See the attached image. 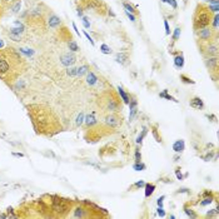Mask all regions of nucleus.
I'll use <instances>...</instances> for the list:
<instances>
[{
  "mask_svg": "<svg viewBox=\"0 0 219 219\" xmlns=\"http://www.w3.org/2000/svg\"><path fill=\"white\" fill-rule=\"evenodd\" d=\"M24 65L25 61L18 49L11 46L0 49V79L8 83L14 81L21 73Z\"/></svg>",
  "mask_w": 219,
  "mask_h": 219,
  "instance_id": "f257e3e1",
  "label": "nucleus"
},
{
  "mask_svg": "<svg viewBox=\"0 0 219 219\" xmlns=\"http://www.w3.org/2000/svg\"><path fill=\"white\" fill-rule=\"evenodd\" d=\"M211 11L209 10L208 6L203 5V4H199L195 9V13H194V18H193V28L194 30H199L201 28H205V26H209L210 25V21H211Z\"/></svg>",
  "mask_w": 219,
  "mask_h": 219,
  "instance_id": "f03ea898",
  "label": "nucleus"
},
{
  "mask_svg": "<svg viewBox=\"0 0 219 219\" xmlns=\"http://www.w3.org/2000/svg\"><path fill=\"white\" fill-rule=\"evenodd\" d=\"M51 199H53L51 200V209H53V211L56 213L60 216L66 215V213L71 208V201L69 199H63V198H59L56 195L51 196Z\"/></svg>",
  "mask_w": 219,
  "mask_h": 219,
  "instance_id": "7ed1b4c3",
  "label": "nucleus"
},
{
  "mask_svg": "<svg viewBox=\"0 0 219 219\" xmlns=\"http://www.w3.org/2000/svg\"><path fill=\"white\" fill-rule=\"evenodd\" d=\"M85 10H93L98 14H105L108 11V8L103 0H80V5Z\"/></svg>",
  "mask_w": 219,
  "mask_h": 219,
  "instance_id": "20e7f679",
  "label": "nucleus"
},
{
  "mask_svg": "<svg viewBox=\"0 0 219 219\" xmlns=\"http://www.w3.org/2000/svg\"><path fill=\"white\" fill-rule=\"evenodd\" d=\"M195 33L201 43H209L213 40V36H214V30L210 26H205L199 30H195Z\"/></svg>",
  "mask_w": 219,
  "mask_h": 219,
  "instance_id": "39448f33",
  "label": "nucleus"
},
{
  "mask_svg": "<svg viewBox=\"0 0 219 219\" xmlns=\"http://www.w3.org/2000/svg\"><path fill=\"white\" fill-rule=\"evenodd\" d=\"M75 61H76V56L70 51L60 55V63L64 66H73L75 64Z\"/></svg>",
  "mask_w": 219,
  "mask_h": 219,
  "instance_id": "423d86ee",
  "label": "nucleus"
},
{
  "mask_svg": "<svg viewBox=\"0 0 219 219\" xmlns=\"http://www.w3.org/2000/svg\"><path fill=\"white\" fill-rule=\"evenodd\" d=\"M25 33V25L20 21V20H15L13 23V26L9 30V34H14V35H21Z\"/></svg>",
  "mask_w": 219,
  "mask_h": 219,
  "instance_id": "0eeeda50",
  "label": "nucleus"
},
{
  "mask_svg": "<svg viewBox=\"0 0 219 219\" xmlns=\"http://www.w3.org/2000/svg\"><path fill=\"white\" fill-rule=\"evenodd\" d=\"M46 23H48V26H49V28L55 29V28H58V26L61 25V19H60L56 14L49 13L48 16H46Z\"/></svg>",
  "mask_w": 219,
  "mask_h": 219,
  "instance_id": "6e6552de",
  "label": "nucleus"
},
{
  "mask_svg": "<svg viewBox=\"0 0 219 219\" xmlns=\"http://www.w3.org/2000/svg\"><path fill=\"white\" fill-rule=\"evenodd\" d=\"M203 53L206 55V56H216L218 55V45L216 43H206L205 48L203 49Z\"/></svg>",
  "mask_w": 219,
  "mask_h": 219,
  "instance_id": "1a4fd4ad",
  "label": "nucleus"
},
{
  "mask_svg": "<svg viewBox=\"0 0 219 219\" xmlns=\"http://www.w3.org/2000/svg\"><path fill=\"white\" fill-rule=\"evenodd\" d=\"M106 109L109 111H119V110H121L120 103L115 98H109V99H106Z\"/></svg>",
  "mask_w": 219,
  "mask_h": 219,
  "instance_id": "9d476101",
  "label": "nucleus"
},
{
  "mask_svg": "<svg viewBox=\"0 0 219 219\" xmlns=\"http://www.w3.org/2000/svg\"><path fill=\"white\" fill-rule=\"evenodd\" d=\"M205 65L209 71H216L218 69V58L216 56H208L205 59Z\"/></svg>",
  "mask_w": 219,
  "mask_h": 219,
  "instance_id": "9b49d317",
  "label": "nucleus"
},
{
  "mask_svg": "<svg viewBox=\"0 0 219 219\" xmlns=\"http://www.w3.org/2000/svg\"><path fill=\"white\" fill-rule=\"evenodd\" d=\"M129 109H130V114H129V120L131 121L138 111V100L135 98H133L130 101H129Z\"/></svg>",
  "mask_w": 219,
  "mask_h": 219,
  "instance_id": "f8f14e48",
  "label": "nucleus"
},
{
  "mask_svg": "<svg viewBox=\"0 0 219 219\" xmlns=\"http://www.w3.org/2000/svg\"><path fill=\"white\" fill-rule=\"evenodd\" d=\"M105 124L109 125V126H111V128H114V126H118L120 124V119L116 115L110 114V115L105 116Z\"/></svg>",
  "mask_w": 219,
  "mask_h": 219,
  "instance_id": "ddd939ff",
  "label": "nucleus"
},
{
  "mask_svg": "<svg viewBox=\"0 0 219 219\" xmlns=\"http://www.w3.org/2000/svg\"><path fill=\"white\" fill-rule=\"evenodd\" d=\"M189 104H190V106H191V108L198 109V110H201V109L204 108V103H203V100H201L200 98H198V96L191 98Z\"/></svg>",
  "mask_w": 219,
  "mask_h": 219,
  "instance_id": "4468645a",
  "label": "nucleus"
},
{
  "mask_svg": "<svg viewBox=\"0 0 219 219\" xmlns=\"http://www.w3.org/2000/svg\"><path fill=\"white\" fill-rule=\"evenodd\" d=\"M115 61L121 64V65H126L129 61V55L126 53H118L115 55Z\"/></svg>",
  "mask_w": 219,
  "mask_h": 219,
  "instance_id": "2eb2a0df",
  "label": "nucleus"
},
{
  "mask_svg": "<svg viewBox=\"0 0 219 219\" xmlns=\"http://www.w3.org/2000/svg\"><path fill=\"white\" fill-rule=\"evenodd\" d=\"M98 80H99V79H98V76H96V75H95L93 71H90V70H89V71H88V74H86V84H88V85H90V86H94V85L98 83Z\"/></svg>",
  "mask_w": 219,
  "mask_h": 219,
  "instance_id": "dca6fc26",
  "label": "nucleus"
},
{
  "mask_svg": "<svg viewBox=\"0 0 219 219\" xmlns=\"http://www.w3.org/2000/svg\"><path fill=\"white\" fill-rule=\"evenodd\" d=\"M74 218H88L89 214H86V209L81 208V206H76L74 209V214H73Z\"/></svg>",
  "mask_w": 219,
  "mask_h": 219,
  "instance_id": "f3484780",
  "label": "nucleus"
},
{
  "mask_svg": "<svg viewBox=\"0 0 219 219\" xmlns=\"http://www.w3.org/2000/svg\"><path fill=\"white\" fill-rule=\"evenodd\" d=\"M184 149H185V143H184V140L179 139V140H175V141H174V144H173V150H174L175 153H181Z\"/></svg>",
  "mask_w": 219,
  "mask_h": 219,
  "instance_id": "a211bd4d",
  "label": "nucleus"
},
{
  "mask_svg": "<svg viewBox=\"0 0 219 219\" xmlns=\"http://www.w3.org/2000/svg\"><path fill=\"white\" fill-rule=\"evenodd\" d=\"M20 8H21V1H20V0H18V1H15V3L10 4V5H9L6 9L11 10V14H18V13L20 11Z\"/></svg>",
  "mask_w": 219,
  "mask_h": 219,
  "instance_id": "6ab92c4d",
  "label": "nucleus"
},
{
  "mask_svg": "<svg viewBox=\"0 0 219 219\" xmlns=\"http://www.w3.org/2000/svg\"><path fill=\"white\" fill-rule=\"evenodd\" d=\"M174 66L176 69H181L184 66V56H183V54H178L174 58Z\"/></svg>",
  "mask_w": 219,
  "mask_h": 219,
  "instance_id": "aec40b11",
  "label": "nucleus"
},
{
  "mask_svg": "<svg viewBox=\"0 0 219 219\" xmlns=\"http://www.w3.org/2000/svg\"><path fill=\"white\" fill-rule=\"evenodd\" d=\"M118 93H119V95H120L123 103H124V104H129V101H130V96L124 91V89H123L121 86H118Z\"/></svg>",
  "mask_w": 219,
  "mask_h": 219,
  "instance_id": "412c9836",
  "label": "nucleus"
},
{
  "mask_svg": "<svg viewBox=\"0 0 219 219\" xmlns=\"http://www.w3.org/2000/svg\"><path fill=\"white\" fill-rule=\"evenodd\" d=\"M144 188H145V193H144L145 198H149L154 193V190H155V185L154 184H150V183H145Z\"/></svg>",
  "mask_w": 219,
  "mask_h": 219,
  "instance_id": "4be33fe9",
  "label": "nucleus"
},
{
  "mask_svg": "<svg viewBox=\"0 0 219 219\" xmlns=\"http://www.w3.org/2000/svg\"><path fill=\"white\" fill-rule=\"evenodd\" d=\"M88 71H89V66L86 64H84V65L76 68V76H84L88 74Z\"/></svg>",
  "mask_w": 219,
  "mask_h": 219,
  "instance_id": "5701e85b",
  "label": "nucleus"
},
{
  "mask_svg": "<svg viewBox=\"0 0 219 219\" xmlns=\"http://www.w3.org/2000/svg\"><path fill=\"white\" fill-rule=\"evenodd\" d=\"M84 123L86 124V126H93V125L96 124V119H95V116L93 114H89V115H86L84 118Z\"/></svg>",
  "mask_w": 219,
  "mask_h": 219,
  "instance_id": "b1692460",
  "label": "nucleus"
},
{
  "mask_svg": "<svg viewBox=\"0 0 219 219\" xmlns=\"http://www.w3.org/2000/svg\"><path fill=\"white\" fill-rule=\"evenodd\" d=\"M18 51L20 53V54H24L25 56H28V58H30V56H33L34 55V50H31V49H29V48H19L18 49Z\"/></svg>",
  "mask_w": 219,
  "mask_h": 219,
  "instance_id": "393cba45",
  "label": "nucleus"
},
{
  "mask_svg": "<svg viewBox=\"0 0 219 219\" xmlns=\"http://www.w3.org/2000/svg\"><path fill=\"white\" fill-rule=\"evenodd\" d=\"M68 48H69V50H71L73 53H75V51H79V45L76 44V41L75 40H69V43H68Z\"/></svg>",
  "mask_w": 219,
  "mask_h": 219,
  "instance_id": "a878e982",
  "label": "nucleus"
},
{
  "mask_svg": "<svg viewBox=\"0 0 219 219\" xmlns=\"http://www.w3.org/2000/svg\"><path fill=\"white\" fill-rule=\"evenodd\" d=\"M184 213L189 216V218H193V219H195V218H198V214L196 213H194V210L191 209V208H189V206H184Z\"/></svg>",
  "mask_w": 219,
  "mask_h": 219,
  "instance_id": "bb28decb",
  "label": "nucleus"
},
{
  "mask_svg": "<svg viewBox=\"0 0 219 219\" xmlns=\"http://www.w3.org/2000/svg\"><path fill=\"white\" fill-rule=\"evenodd\" d=\"M100 51H101L103 54H105V55H110V54L113 53L111 48H110L108 44H101V45H100Z\"/></svg>",
  "mask_w": 219,
  "mask_h": 219,
  "instance_id": "cd10ccee",
  "label": "nucleus"
},
{
  "mask_svg": "<svg viewBox=\"0 0 219 219\" xmlns=\"http://www.w3.org/2000/svg\"><path fill=\"white\" fill-rule=\"evenodd\" d=\"M159 96L160 98H165V99H168V100H171V101H178L174 96H171V95H169L168 94V90H163L160 94H159Z\"/></svg>",
  "mask_w": 219,
  "mask_h": 219,
  "instance_id": "c85d7f7f",
  "label": "nucleus"
},
{
  "mask_svg": "<svg viewBox=\"0 0 219 219\" xmlns=\"http://www.w3.org/2000/svg\"><path fill=\"white\" fill-rule=\"evenodd\" d=\"M145 164L144 163H141V161H138V163H135L134 165H133V169L134 170H136V171H141V170H145Z\"/></svg>",
  "mask_w": 219,
  "mask_h": 219,
  "instance_id": "c756f323",
  "label": "nucleus"
},
{
  "mask_svg": "<svg viewBox=\"0 0 219 219\" xmlns=\"http://www.w3.org/2000/svg\"><path fill=\"white\" fill-rule=\"evenodd\" d=\"M180 80H181L183 83H185V84H195V81H194L193 79L188 78V76L184 75V74H180Z\"/></svg>",
  "mask_w": 219,
  "mask_h": 219,
  "instance_id": "7c9ffc66",
  "label": "nucleus"
},
{
  "mask_svg": "<svg viewBox=\"0 0 219 219\" xmlns=\"http://www.w3.org/2000/svg\"><path fill=\"white\" fill-rule=\"evenodd\" d=\"M123 6H124V9H125V11H129V13H135L136 10H135V8L133 6V5H130L129 3H123Z\"/></svg>",
  "mask_w": 219,
  "mask_h": 219,
  "instance_id": "2f4dec72",
  "label": "nucleus"
},
{
  "mask_svg": "<svg viewBox=\"0 0 219 219\" xmlns=\"http://www.w3.org/2000/svg\"><path fill=\"white\" fill-rule=\"evenodd\" d=\"M211 201H213V198H211V195L210 196H206L205 195V198L200 201V205L201 206H205V205H209V204H211Z\"/></svg>",
  "mask_w": 219,
  "mask_h": 219,
  "instance_id": "473e14b6",
  "label": "nucleus"
},
{
  "mask_svg": "<svg viewBox=\"0 0 219 219\" xmlns=\"http://www.w3.org/2000/svg\"><path fill=\"white\" fill-rule=\"evenodd\" d=\"M146 131H148V129L146 128H143V130H141V134L136 138V143L138 144H141V141H143V139H144V136L146 135Z\"/></svg>",
  "mask_w": 219,
  "mask_h": 219,
  "instance_id": "72a5a7b5",
  "label": "nucleus"
},
{
  "mask_svg": "<svg viewBox=\"0 0 219 219\" xmlns=\"http://www.w3.org/2000/svg\"><path fill=\"white\" fill-rule=\"evenodd\" d=\"M180 28H175V30H174V33H173V35H171V38H173V41H176L179 38H180Z\"/></svg>",
  "mask_w": 219,
  "mask_h": 219,
  "instance_id": "f704fd0d",
  "label": "nucleus"
},
{
  "mask_svg": "<svg viewBox=\"0 0 219 219\" xmlns=\"http://www.w3.org/2000/svg\"><path fill=\"white\" fill-rule=\"evenodd\" d=\"M84 118H85L84 113H83V111H80V113H79V115L76 116V125H78V126H79V125H81V124L84 123Z\"/></svg>",
  "mask_w": 219,
  "mask_h": 219,
  "instance_id": "c9c22d12",
  "label": "nucleus"
},
{
  "mask_svg": "<svg viewBox=\"0 0 219 219\" xmlns=\"http://www.w3.org/2000/svg\"><path fill=\"white\" fill-rule=\"evenodd\" d=\"M66 74H68L69 76H76V68L68 66V69H66Z\"/></svg>",
  "mask_w": 219,
  "mask_h": 219,
  "instance_id": "e433bc0d",
  "label": "nucleus"
},
{
  "mask_svg": "<svg viewBox=\"0 0 219 219\" xmlns=\"http://www.w3.org/2000/svg\"><path fill=\"white\" fill-rule=\"evenodd\" d=\"M81 21H83V25L85 29H89L90 28V20L88 16H81Z\"/></svg>",
  "mask_w": 219,
  "mask_h": 219,
  "instance_id": "4c0bfd02",
  "label": "nucleus"
},
{
  "mask_svg": "<svg viewBox=\"0 0 219 219\" xmlns=\"http://www.w3.org/2000/svg\"><path fill=\"white\" fill-rule=\"evenodd\" d=\"M161 3H165V4H169L173 9H176L178 8V4L175 0H161Z\"/></svg>",
  "mask_w": 219,
  "mask_h": 219,
  "instance_id": "58836bf2",
  "label": "nucleus"
},
{
  "mask_svg": "<svg viewBox=\"0 0 219 219\" xmlns=\"http://www.w3.org/2000/svg\"><path fill=\"white\" fill-rule=\"evenodd\" d=\"M0 1H1V5L6 9L10 4H13V3H15V1H18V0H0Z\"/></svg>",
  "mask_w": 219,
  "mask_h": 219,
  "instance_id": "ea45409f",
  "label": "nucleus"
},
{
  "mask_svg": "<svg viewBox=\"0 0 219 219\" xmlns=\"http://www.w3.org/2000/svg\"><path fill=\"white\" fill-rule=\"evenodd\" d=\"M144 185H145V181L144 180H138L136 183H134L133 188H143Z\"/></svg>",
  "mask_w": 219,
  "mask_h": 219,
  "instance_id": "a19ab883",
  "label": "nucleus"
},
{
  "mask_svg": "<svg viewBox=\"0 0 219 219\" xmlns=\"http://www.w3.org/2000/svg\"><path fill=\"white\" fill-rule=\"evenodd\" d=\"M141 161V154L139 151V149H135V163Z\"/></svg>",
  "mask_w": 219,
  "mask_h": 219,
  "instance_id": "79ce46f5",
  "label": "nucleus"
},
{
  "mask_svg": "<svg viewBox=\"0 0 219 219\" xmlns=\"http://www.w3.org/2000/svg\"><path fill=\"white\" fill-rule=\"evenodd\" d=\"M164 28H165V35H169L170 34V28H169L168 20H164Z\"/></svg>",
  "mask_w": 219,
  "mask_h": 219,
  "instance_id": "37998d69",
  "label": "nucleus"
},
{
  "mask_svg": "<svg viewBox=\"0 0 219 219\" xmlns=\"http://www.w3.org/2000/svg\"><path fill=\"white\" fill-rule=\"evenodd\" d=\"M156 210H158V215H159V216H161V218H164V216H165V211H164L163 206H159Z\"/></svg>",
  "mask_w": 219,
  "mask_h": 219,
  "instance_id": "c03bdc74",
  "label": "nucleus"
},
{
  "mask_svg": "<svg viewBox=\"0 0 219 219\" xmlns=\"http://www.w3.org/2000/svg\"><path fill=\"white\" fill-rule=\"evenodd\" d=\"M125 14H126V16L130 19V21H135V20H136V18H135L134 14H131V13H129V11H125Z\"/></svg>",
  "mask_w": 219,
  "mask_h": 219,
  "instance_id": "a18cd8bd",
  "label": "nucleus"
},
{
  "mask_svg": "<svg viewBox=\"0 0 219 219\" xmlns=\"http://www.w3.org/2000/svg\"><path fill=\"white\" fill-rule=\"evenodd\" d=\"M84 35H85V38H86V39H88V40L90 41V44H91V45L94 46V45H95V43H94V40L91 39V36H90V35H89V34H88L86 31H84Z\"/></svg>",
  "mask_w": 219,
  "mask_h": 219,
  "instance_id": "49530a36",
  "label": "nucleus"
},
{
  "mask_svg": "<svg viewBox=\"0 0 219 219\" xmlns=\"http://www.w3.org/2000/svg\"><path fill=\"white\" fill-rule=\"evenodd\" d=\"M164 199H165V195H161V196L158 198V200H156L158 206H163V200H164Z\"/></svg>",
  "mask_w": 219,
  "mask_h": 219,
  "instance_id": "de8ad7c7",
  "label": "nucleus"
},
{
  "mask_svg": "<svg viewBox=\"0 0 219 219\" xmlns=\"http://www.w3.org/2000/svg\"><path fill=\"white\" fill-rule=\"evenodd\" d=\"M214 215H216V211H215V209L214 210H209L208 213H206V218H211V216H214Z\"/></svg>",
  "mask_w": 219,
  "mask_h": 219,
  "instance_id": "09e8293b",
  "label": "nucleus"
},
{
  "mask_svg": "<svg viewBox=\"0 0 219 219\" xmlns=\"http://www.w3.org/2000/svg\"><path fill=\"white\" fill-rule=\"evenodd\" d=\"M179 169H180V168H176V169H175V174H176V178H178L179 180H181V179H183V175H181V173L179 171Z\"/></svg>",
  "mask_w": 219,
  "mask_h": 219,
  "instance_id": "8fccbe9b",
  "label": "nucleus"
},
{
  "mask_svg": "<svg viewBox=\"0 0 219 219\" xmlns=\"http://www.w3.org/2000/svg\"><path fill=\"white\" fill-rule=\"evenodd\" d=\"M178 193H188V194H189V193H190V190H189L188 188H180V189L178 190Z\"/></svg>",
  "mask_w": 219,
  "mask_h": 219,
  "instance_id": "3c124183",
  "label": "nucleus"
},
{
  "mask_svg": "<svg viewBox=\"0 0 219 219\" xmlns=\"http://www.w3.org/2000/svg\"><path fill=\"white\" fill-rule=\"evenodd\" d=\"M211 158H213V154H211V153H208V154L204 156V160H206V161H208V160H210Z\"/></svg>",
  "mask_w": 219,
  "mask_h": 219,
  "instance_id": "603ef678",
  "label": "nucleus"
},
{
  "mask_svg": "<svg viewBox=\"0 0 219 219\" xmlns=\"http://www.w3.org/2000/svg\"><path fill=\"white\" fill-rule=\"evenodd\" d=\"M4 13H5V8H4L3 5H1V6H0V20H1V18H3Z\"/></svg>",
  "mask_w": 219,
  "mask_h": 219,
  "instance_id": "864d4df0",
  "label": "nucleus"
},
{
  "mask_svg": "<svg viewBox=\"0 0 219 219\" xmlns=\"http://www.w3.org/2000/svg\"><path fill=\"white\" fill-rule=\"evenodd\" d=\"M73 29L75 30V33H76V35H79V36H80V33H79V30H78V28H76V25H75V23H73Z\"/></svg>",
  "mask_w": 219,
  "mask_h": 219,
  "instance_id": "5fc2aeb1",
  "label": "nucleus"
},
{
  "mask_svg": "<svg viewBox=\"0 0 219 219\" xmlns=\"http://www.w3.org/2000/svg\"><path fill=\"white\" fill-rule=\"evenodd\" d=\"M13 155L14 156H19V158H23L24 156V154H21V153H13Z\"/></svg>",
  "mask_w": 219,
  "mask_h": 219,
  "instance_id": "6e6d98bb",
  "label": "nucleus"
},
{
  "mask_svg": "<svg viewBox=\"0 0 219 219\" xmlns=\"http://www.w3.org/2000/svg\"><path fill=\"white\" fill-rule=\"evenodd\" d=\"M0 218H3V219H6V218H8V214H0Z\"/></svg>",
  "mask_w": 219,
  "mask_h": 219,
  "instance_id": "4d7b16f0",
  "label": "nucleus"
},
{
  "mask_svg": "<svg viewBox=\"0 0 219 219\" xmlns=\"http://www.w3.org/2000/svg\"><path fill=\"white\" fill-rule=\"evenodd\" d=\"M3 48H4V41L0 39V49H3Z\"/></svg>",
  "mask_w": 219,
  "mask_h": 219,
  "instance_id": "13d9d810",
  "label": "nucleus"
}]
</instances>
